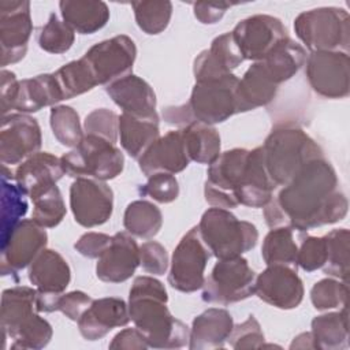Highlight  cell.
I'll list each match as a JSON object with an SVG mask.
<instances>
[{"instance_id":"obj_38","label":"cell","mask_w":350,"mask_h":350,"mask_svg":"<svg viewBox=\"0 0 350 350\" xmlns=\"http://www.w3.org/2000/svg\"><path fill=\"white\" fill-rule=\"evenodd\" d=\"M53 77L59 85L63 100L74 98L97 86L94 75L83 57L66 63L53 72Z\"/></svg>"},{"instance_id":"obj_34","label":"cell","mask_w":350,"mask_h":350,"mask_svg":"<svg viewBox=\"0 0 350 350\" xmlns=\"http://www.w3.org/2000/svg\"><path fill=\"white\" fill-rule=\"evenodd\" d=\"M314 349L342 350L349 346V313L347 305L339 312H328L316 316L310 324Z\"/></svg>"},{"instance_id":"obj_31","label":"cell","mask_w":350,"mask_h":350,"mask_svg":"<svg viewBox=\"0 0 350 350\" xmlns=\"http://www.w3.org/2000/svg\"><path fill=\"white\" fill-rule=\"evenodd\" d=\"M36 287L14 286L1 294V331L3 338H12L19 327L36 310Z\"/></svg>"},{"instance_id":"obj_2","label":"cell","mask_w":350,"mask_h":350,"mask_svg":"<svg viewBox=\"0 0 350 350\" xmlns=\"http://www.w3.org/2000/svg\"><path fill=\"white\" fill-rule=\"evenodd\" d=\"M164 284L153 276H137L129 293V313L149 347L179 349L187 345L190 328L170 312Z\"/></svg>"},{"instance_id":"obj_46","label":"cell","mask_w":350,"mask_h":350,"mask_svg":"<svg viewBox=\"0 0 350 350\" xmlns=\"http://www.w3.org/2000/svg\"><path fill=\"white\" fill-rule=\"evenodd\" d=\"M349 299V284L343 280L325 278L316 282L310 290V301L314 309L328 310L343 308Z\"/></svg>"},{"instance_id":"obj_18","label":"cell","mask_w":350,"mask_h":350,"mask_svg":"<svg viewBox=\"0 0 350 350\" xmlns=\"http://www.w3.org/2000/svg\"><path fill=\"white\" fill-rule=\"evenodd\" d=\"M304 283L297 273V268L290 265H267L254 280V294L278 309L290 310L297 308L304 299Z\"/></svg>"},{"instance_id":"obj_3","label":"cell","mask_w":350,"mask_h":350,"mask_svg":"<svg viewBox=\"0 0 350 350\" xmlns=\"http://www.w3.org/2000/svg\"><path fill=\"white\" fill-rule=\"evenodd\" d=\"M261 148L265 167L276 186H284L309 161L324 157L320 145L295 123L275 126Z\"/></svg>"},{"instance_id":"obj_53","label":"cell","mask_w":350,"mask_h":350,"mask_svg":"<svg viewBox=\"0 0 350 350\" xmlns=\"http://www.w3.org/2000/svg\"><path fill=\"white\" fill-rule=\"evenodd\" d=\"M111 238L103 232H86L74 243V247L83 257L98 258L111 243Z\"/></svg>"},{"instance_id":"obj_21","label":"cell","mask_w":350,"mask_h":350,"mask_svg":"<svg viewBox=\"0 0 350 350\" xmlns=\"http://www.w3.org/2000/svg\"><path fill=\"white\" fill-rule=\"evenodd\" d=\"M243 56L234 41L231 31L223 33L212 40L211 46L202 51L193 63L196 82L213 81L232 74L242 62Z\"/></svg>"},{"instance_id":"obj_22","label":"cell","mask_w":350,"mask_h":350,"mask_svg":"<svg viewBox=\"0 0 350 350\" xmlns=\"http://www.w3.org/2000/svg\"><path fill=\"white\" fill-rule=\"evenodd\" d=\"M276 187L265 167L262 148L249 150L242 179L234 191L238 205L262 208L271 201Z\"/></svg>"},{"instance_id":"obj_15","label":"cell","mask_w":350,"mask_h":350,"mask_svg":"<svg viewBox=\"0 0 350 350\" xmlns=\"http://www.w3.org/2000/svg\"><path fill=\"white\" fill-rule=\"evenodd\" d=\"M70 208L74 220L86 228L107 223L113 211V191L93 178H77L70 186Z\"/></svg>"},{"instance_id":"obj_35","label":"cell","mask_w":350,"mask_h":350,"mask_svg":"<svg viewBox=\"0 0 350 350\" xmlns=\"http://www.w3.org/2000/svg\"><path fill=\"white\" fill-rule=\"evenodd\" d=\"M182 133L190 161L209 165L221 153L220 134L213 126L193 122L186 127H182Z\"/></svg>"},{"instance_id":"obj_39","label":"cell","mask_w":350,"mask_h":350,"mask_svg":"<svg viewBox=\"0 0 350 350\" xmlns=\"http://www.w3.org/2000/svg\"><path fill=\"white\" fill-rule=\"evenodd\" d=\"M33 202L31 219L44 228H53L62 223L67 208L56 185L48 186L30 197Z\"/></svg>"},{"instance_id":"obj_13","label":"cell","mask_w":350,"mask_h":350,"mask_svg":"<svg viewBox=\"0 0 350 350\" xmlns=\"http://www.w3.org/2000/svg\"><path fill=\"white\" fill-rule=\"evenodd\" d=\"M33 33L30 3L26 0L0 1V64L5 66L21 62Z\"/></svg>"},{"instance_id":"obj_27","label":"cell","mask_w":350,"mask_h":350,"mask_svg":"<svg viewBox=\"0 0 350 350\" xmlns=\"http://www.w3.org/2000/svg\"><path fill=\"white\" fill-rule=\"evenodd\" d=\"M29 280L40 293L63 294L70 284L71 269L59 252L44 249L29 265Z\"/></svg>"},{"instance_id":"obj_10","label":"cell","mask_w":350,"mask_h":350,"mask_svg":"<svg viewBox=\"0 0 350 350\" xmlns=\"http://www.w3.org/2000/svg\"><path fill=\"white\" fill-rule=\"evenodd\" d=\"M247 154V149L234 148L220 153L219 157L209 164L204 196L211 206L228 211L238 206L234 191L242 179Z\"/></svg>"},{"instance_id":"obj_42","label":"cell","mask_w":350,"mask_h":350,"mask_svg":"<svg viewBox=\"0 0 350 350\" xmlns=\"http://www.w3.org/2000/svg\"><path fill=\"white\" fill-rule=\"evenodd\" d=\"M138 27L150 36L163 33L172 16V3L160 0H142L131 3Z\"/></svg>"},{"instance_id":"obj_12","label":"cell","mask_w":350,"mask_h":350,"mask_svg":"<svg viewBox=\"0 0 350 350\" xmlns=\"http://www.w3.org/2000/svg\"><path fill=\"white\" fill-rule=\"evenodd\" d=\"M89 64L97 85H109L131 74L137 46L131 37L119 34L90 46L82 56Z\"/></svg>"},{"instance_id":"obj_51","label":"cell","mask_w":350,"mask_h":350,"mask_svg":"<svg viewBox=\"0 0 350 350\" xmlns=\"http://www.w3.org/2000/svg\"><path fill=\"white\" fill-rule=\"evenodd\" d=\"M139 265L146 273L153 276L164 275L170 265L165 247L156 241L144 242L139 246Z\"/></svg>"},{"instance_id":"obj_8","label":"cell","mask_w":350,"mask_h":350,"mask_svg":"<svg viewBox=\"0 0 350 350\" xmlns=\"http://www.w3.org/2000/svg\"><path fill=\"white\" fill-rule=\"evenodd\" d=\"M256 272L242 256L217 260L202 284L201 298L208 304L230 305L254 294Z\"/></svg>"},{"instance_id":"obj_48","label":"cell","mask_w":350,"mask_h":350,"mask_svg":"<svg viewBox=\"0 0 350 350\" xmlns=\"http://www.w3.org/2000/svg\"><path fill=\"white\" fill-rule=\"evenodd\" d=\"M327 260V243L323 237L302 235L298 245L297 253V267L302 268L305 272H313L323 268Z\"/></svg>"},{"instance_id":"obj_52","label":"cell","mask_w":350,"mask_h":350,"mask_svg":"<svg viewBox=\"0 0 350 350\" xmlns=\"http://www.w3.org/2000/svg\"><path fill=\"white\" fill-rule=\"evenodd\" d=\"M93 298L83 291L74 290L70 293H63L57 302V310L72 321H78L85 310L90 306Z\"/></svg>"},{"instance_id":"obj_41","label":"cell","mask_w":350,"mask_h":350,"mask_svg":"<svg viewBox=\"0 0 350 350\" xmlns=\"http://www.w3.org/2000/svg\"><path fill=\"white\" fill-rule=\"evenodd\" d=\"M327 243V260L323 272L349 282V243L350 232L347 228H335L324 235Z\"/></svg>"},{"instance_id":"obj_40","label":"cell","mask_w":350,"mask_h":350,"mask_svg":"<svg viewBox=\"0 0 350 350\" xmlns=\"http://www.w3.org/2000/svg\"><path fill=\"white\" fill-rule=\"evenodd\" d=\"M26 197L16 183L1 178V243L27 213Z\"/></svg>"},{"instance_id":"obj_36","label":"cell","mask_w":350,"mask_h":350,"mask_svg":"<svg viewBox=\"0 0 350 350\" xmlns=\"http://www.w3.org/2000/svg\"><path fill=\"white\" fill-rule=\"evenodd\" d=\"M297 230L283 226L271 228L265 235L261 246V256L267 265H290L297 268L298 241Z\"/></svg>"},{"instance_id":"obj_5","label":"cell","mask_w":350,"mask_h":350,"mask_svg":"<svg viewBox=\"0 0 350 350\" xmlns=\"http://www.w3.org/2000/svg\"><path fill=\"white\" fill-rule=\"evenodd\" d=\"M294 31L310 52L349 51L350 16L339 7H317L294 19Z\"/></svg>"},{"instance_id":"obj_9","label":"cell","mask_w":350,"mask_h":350,"mask_svg":"<svg viewBox=\"0 0 350 350\" xmlns=\"http://www.w3.org/2000/svg\"><path fill=\"white\" fill-rule=\"evenodd\" d=\"M211 252L204 243L198 227L190 228L174 249L168 273V283L180 293L200 290L205 280V268Z\"/></svg>"},{"instance_id":"obj_47","label":"cell","mask_w":350,"mask_h":350,"mask_svg":"<svg viewBox=\"0 0 350 350\" xmlns=\"http://www.w3.org/2000/svg\"><path fill=\"white\" fill-rule=\"evenodd\" d=\"M83 131L116 144L119 138V115L108 108L93 109L85 118Z\"/></svg>"},{"instance_id":"obj_44","label":"cell","mask_w":350,"mask_h":350,"mask_svg":"<svg viewBox=\"0 0 350 350\" xmlns=\"http://www.w3.org/2000/svg\"><path fill=\"white\" fill-rule=\"evenodd\" d=\"M75 41V31L59 16L52 12L44 26H41L37 42L38 46L48 52L60 55L67 52Z\"/></svg>"},{"instance_id":"obj_16","label":"cell","mask_w":350,"mask_h":350,"mask_svg":"<svg viewBox=\"0 0 350 350\" xmlns=\"http://www.w3.org/2000/svg\"><path fill=\"white\" fill-rule=\"evenodd\" d=\"M42 135L38 122L27 113L3 116L0 130V160L3 165H19L40 152Z\"/></svg>"},{"instance_id":"obj_11","label":"cell","mask_w":350,"mask_h":350,"mask_svg":"<svg viewBox=\"0 0 350 350\" xmlns=\"http://www.w3.org/2000/svg\"><path fill=\"white\" fill-rule=\"evenodd\" d=\"M305 64V74L314 93L324 98H345L349 96L350 62L347 52H310Z\"/></svg>"},{"instance_id":"obj_49","label":"cell","mask_w":350,"mask_h":350,"mask_svg":"<svg viewBox=\"0 0 350 350\" xmlns=\"http://www.w3.org/2000/svg\"><path fill=\"white\" fill-rule=\"evenodd\" d=\"M139 194L150 197L160 204H170L179 196V183L172 174L157 172L148 176L145 185L138 189Z\"/></svg>"},{"instance_id":"obj_20","label":"cell","mask_w":350,"mask_h":350,"mask_svg":"<svg viewBox=\"0 0 350 350\" xmlns=\"http://www.w3.org/2000/svg\"><path fill=\"white\" fill-rule=\"evenodd\" d=\"M189 163L182 129L171 130L159 137L138 159V167L145 176L157 172L175 175L183 171Z\"/></svg>"},{"instance_id":"obj_7","label":"cell","mask_w":350,"mask_h":350,"mask_svg":"<svg viewBox=\"0 0 350 350\" xmlns=\"http://www.w3.org/2000/svg\"><path fill=\"white\" fill-rule=\"evenodd\" d=\"M238 81L239 78L230 74L213 81L196 82L186 103L193 122L213 126L241 113L237 94Z\"/></svg>"},{"instance_id":"obj_57","label":"cell","mask_w":350,"mask_h":350,"mask_svg":"<svg viewBox=\"0 0 350 350\" xmlns=\"http://www.w3.org/2000/svg\"><path fill=\"white\" fill-rule=\"evenodd\" d=\"M163 118L167 123L175 124L179 129L186 127L187 124L193 123V119H191V115L189 112V108H187L186 103L180 104V105H171V107L164 108L163 109Z\"/></svg>"},{"instance_id":"obj_30","label":"cell","mask_w":350,"mask_h":350,"mask_svg":"<svg viewBox=\"0 0 350 350\" xmlns=\"http://www.w3.org/2000/svg\"><path fill=\"white\" fill-rule=\"evenodd\" d=\"M279 86L271 79L261 62H254L238 81L237 94L241 112L253 111L269 104Z\"/></svg>"},{"instance_id":"obj_6","label":"cell","mask_w":350,"mask_h":350,"mask_svg":"<svg viewBox=\"0 0 350 350\" xmlns=\"http://www.w3.org/2000/svg\"><path fill=\"white\" fill-rule=\"evenodd\" d=\"M64 174L71 178H93L109 180L120 175L124 167L122 150L112 142L85 134L78 146L64 153L62 157Z\"/></svg>"},{"instance_id":"obj_33","label":"cell","mask_w":350,"mask_h":350,"mask_svg":"<svg viewBox=\"0 0 350 350\" xmlns=\"http://www.w3.org/2000/svg\"><path fill=\"white\" fill-rule=\"evenodd\" d=\"M306 51L302 45L290 37L280 41L262 60L271 79L280 86L283 82L291 79L299 68L305 64Z\"/></svg>"},{"instance_id":"obj_50","label":"cell","mask_w":350,"mask_h":350,"mask_svg":"<svg viewBox=\"0 0 350 350\" xmlns=\"http://www.w3.org/2000/svg\"><path fill=\"white\" fill-rule=\"evenodd\" d=\"M227 340L235 350L260 349L264 346V332L257 319L250 314L245 321L232 327Z\"/></svg>"},{"instance_id":"obj_4","label":"cell","mask_w":350,"mask_h":350,"mask_svg":"<svg viewBox=\"0 0 350 350\" xmlns=\"http://www.w3.org/2000/svg\"><path fill=\"white\" fill-rule=\"evenodd\" d=\"M197 227L204 243L217 260L242 256L258 241V231L253 223L239 220L223 208L206 209Z\"/></svg>"},{"instance_id":"obj_23","label":"cell","mask_w":350,"mask_h":350,"mask_svg":"<svg viewBox=\"0 0 350 350\" xmlns=\"http://www.w3.org/2000/svg\"><path fill=\"white\" fill-rule=\"evenodd\" d=\"M129 321V305L122 298L104 297L93 299L77 323L83 339L98 340L111 329L127 325Z\"/></svg>"},{"instance_id":"obj_28","label":"cell","mask_w":350,"mask_h":350,"mask_svg":"<svg viewBox=\"0 0 350 350\" xmlns=\"http://www.w3.org/2000/svg\"><path fill=\"white\" fill-rule=\"evenodd\" d=\"M160 119L157 112L138 116L122 112L119 116V139L124 152L139 159L141 154L160 137Z\"/></svg>"},{"instance_id":"obj_24","label":"cell","mask_w":350,"mask_h":350,"mask_svg":"<svg viewBox=\"0 0 350 350\" xmlns=\"http://www.w3.org/2000/svg\"><path fill=\"white\" fill-rule=\"evenodd\" d=\"M63 175L60 157L49 152H37L16 165L14 180L27 197H31L34 193L56 185Z\"/></svg>"},{"instance_id":"obj_58","label":"cell","mask_w":350,"mask_h":350,"mask_svg":"<svg viewBox=\"0 0 350 350\" xmlns=\"http://www.w3.org/2000/svg\"><path fill=\"white\" fill-rule=\"evenodd\" d=\"M290 349H314V343H313V338L310 332H302L299 335H297L291 345Z\"/></svg>"},{"instance_id":"obj_14","label":"cell","mask_w":350,"mask_h":350,"mask_svg":"<svg viewBox=\"0 0 350 350\" xmlns=\"http://www.w3.org/2000/svg\"><path fill=\"white\" fill-rule=\"evenodd\" d=\"M231 34L243 59L253 62H261L280 41L288 37L282 21L267 14L239 21Z\"/></svg>"},{"instance_id":"obj_43","label":"cell","mask_w":350,"mask_h":350,"mask_svg":"<svg viewBox=\"0 0 350 350\" xmlns=\"http://www.w3.org/2000/svg\"><path fill=\"white\" fill-rule=\"evenodd\" d=\"M49 124L55 138L67 148H75L85 137L78 112L70 105H55L51 108Z\"/></svg>"},{"instance_id":"obj_56","label":"cell","mask_w":350,"mask_h":350,"mask_svg":"<svg viewBox=\"0 0 350 350\" xmlns=\"http://www.w3.org/2000/svg\"><path fill=\"white\" fill-rule=\"evenodd\" d=\"M231 3H206V1H197L193 3V12L194 16L204 25H213L219 22L226 11L231 8Z\"/></svg>"},{"instance_id":"obj_19","label":"cell","mask_w":350,"mask_h":350,"mask_svg":"<svg viewBox=\"0 0 350 350\" xmlns=\"http://www.w3.org/2000/svg\"><path fill=\"white\" fill-rule=\"evenodd\" d=\"M139 267V246L127 231H119L111 238L105 252L97 258L96 275L105 283H123Z\"/></svg>"},{"instance_id":"obj_55","label":"cell","mask_w":350,"mask_h":350,"mask_svg":"<svg viewBox=\"0 0 350 350\" xmlns=\"http://www.w3.org/2000/svg\"><path fill=\"white\" fill-rule=\"evenodd\" d=\"M19 81L15 74L10 70L1 68L0 71V100H1V113L5 116L11 109H14V101L18 92Z\"/></svg>"},{"instance_id":"obj_37","label":"cell","mask_w":350,"mask_h":350,"mask_svg":"<svg viewBox=\"0 0 350 350\" xmlns=\"http://www.w3.org/2000/svg\"><path fill=\"white\" fill-rule=\"evenodd\" d=\"M161 226V211L153 202L135 200L127 205L123 215V227L133 237L150 239L159 234Z\"/></svg>"},{"instance_id":"obj_32","label":"cell","mask_w":350,"mask_h":350,"mask_svg":"<svg viewBox=\"0 0 350 350\" xmlns=\"http://www.w3.org/2000/svg\"><path fill=\"white\" fill-rule=\"evenodd\" d=\"M59 8L63 21L78 34H93L109 21V8L104 1L62 0Z\"/></svg>"},{"instance_id":"obj_45","label":"cell","mask_w":350,"mask_h":350,"mask_svg":"<svg viewBox=\"0 0 350 350\" xmlns=\"http://www.w3.org/2000/svg\"><path fill=\"white\" fill-rule=\"evenodd\" d=\"M53 329L48 320L37 314H31L14 334L11 349H44L52 339Z\"/></svg>"},{"instance_id":"obj_26","label":"cell","mask_w":350,"mask_h":350,"mask_svg":"<svg viewBox=\"0 0 350 350\" xmlns=\"http://www.w3.org/2000/svg\"><path fill=\"white\" fill-rule=\"evenodd\" d=\"M107 94L124 112L146 116L156 112V94L153 88L141 77L129 74L105 86Z\"/></svg>"},{"instance_id":"obj_54","label":"cell","mask_w":350,"mask_h":350,"mask_svg":"<svg viewBox=\"0 0 350 350\" xmlns=\"http://www.w3.org/2000/svg\"><path fill=\"white\" fill-rule=\"evenodd\" d=\"M109 349H119V350H145L149 347L145 335L137 328H124L118 332L111 343L108 345Z\"/></svg>"},{"instance_id":"obj_29","label":"cell","mask_w":350,"mask_h":350,"mask_svg":"<svg viewBox=\"0 0 350 350\" xmlns=\"http://www.w3.org/2000/svg\"><path fill=\"white\" fill-rule=\"evenodd\" d=\"M60 101H63V96L53 74H38L19 81L14 109L29 115L44 107H55Z\"/></svg>"},{"instance_id":"obj_25","label":"cell","mask_w":350,"mask_h":350,"mask_svg":"<svg viewBox=\"0 0 350 350\" xmlns=\"http://www.w3.org/2000/svg\"><path fill=\"white\" fill-rule=\"evenodd\" d=\"M234 321L228 310L209 308L194 317L189 332V349H223L232 331Z\"/></svg>"},{"instance_id":"obj_17","label":"cell","mask_w":350,"mask_h":350,"mask_svg":"<svg viewBox=\"0 0 350 350\" xmlns=\"http://www.w3.org/2000/svg\"><path fill=\"white\" fill-rule=\"evenodd\" d=\"M48 234L33 219H23L1 243V275H15L46 249Z\"/></svg>"},{"instance_id":"obj_1","label":"cell","mask_w":350,"mask_h":350,"mask_svg":"<svg viewBox=\"0 0 350 350\" xmlns=\"http://www.w3.org/2000/svg\"><path fill=\"white\" fill-rule=\"evenodd\" d=\"M347 208L349 202L339 189L335 168L324 157H319L304 165L262 206V215L269 228L288 226L305 232L342 220Z\"/></svg>"}]
</instances>
